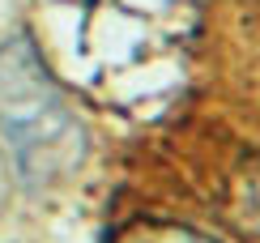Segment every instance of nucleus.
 <instances>
[{
  "label": "nucleus",
  "instance_id": "obj_1",
  "mask_svg": "<svg viewBox=\"0 0 260 243\" xmlns=\"http://www.w3.org/2000/svg\"><path fill=\"white\" fill-rule=\"evenodd\" d=\"M0 137L26 179H60L81 162L85 137L60 85L26 39L0 47Z\"/></svg>",
  "mask_w": 260,
  "mask_h": 243
}]
</instances>
